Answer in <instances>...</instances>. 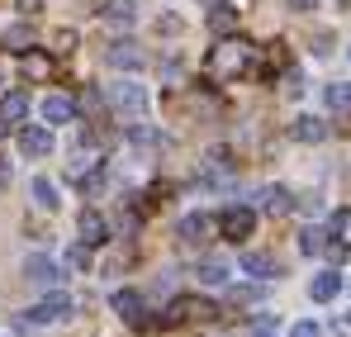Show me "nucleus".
<instances>
[{
    "label": "nucleus",
    "mask_w": 351,
    "mask_h": 337,
    "mask_svg": "<svg viewBox=\"0 0 351 337\" xmlns=\"http://www.w3.org/2000/svg\"><path fill=\"white\" fill-rule=\"evenodd\" d=\"M209 67H214V71H219V76H242V71H247V67H252V48H247V43H219V48H214V57H209Z\"/></svg>",
    "instance_id": "1"
},
{
    "label": "nucleus",
    "mask_w": 351,
    "mask_h": 337,
    "mask_svg": "<svg viewBox=\"0 0 351 337\" xmlns=\"http://www.w3.org/2000/svg\"><path fill=\"white\" fill-rule=\"evenodd\" d=\"M24 281L38 285V290H58L62 285V266L48 257V252H29V257H24Z\"/></svg>",
    "instance_id": "2"
},
{
    "label": "nucleus",
    "mask_w": 351,
    "mask_h": 337,
    "mask_svg": "<svg viewBox=\"0 0 351 337\" xmlns=\"http://www.w3.org/2000/svg\"><path fill=\"white\" fill-rule=\"evenodd\" d=\"M19 152L24 157H48L53 152V124H24L19 128Z\"/></svg>",
    "instance_id": "3"
},
{
    "label": "nucleus",
    "mask_w": 351,
    "mask_h": 337,
    "mask_svg": "<svg viewBox=\"0 0 351 337\" xmlns=\"http://www.w3.org/2000/svg\"><path fill=\"white\" fill-rule=\"evenodd\" d=\"M66 314H71V299H66L62 290H48V294L29 309V323H62Z\"/></svg>",
    "instance_id": "4"
},
{
    "label": "nucleus",
    "mask_w": 351,
    "mask_h": 337,
    "mask_svg": "<svg viewBox=\"0 0 351 337\" xmlns=\"http://www.w3.org/2000/svg\"><path fill=\"white\" fill-rule=\"evenodd\" d=\"M110 105H114V110H128V114H143L147 110V91H143L138 81H114V86H110Z\"/></svg>",
    "instance_id": "5"
},
{
    "label": "nucleus",
    "mask_w": 351,
    "mask_h": 337,
    "mask_svg": "<svg viewBox=\"0 0 351 337\" xmlns=\"http://www.w3.org/2000/svg\"><path fill=\"white\" fill-rule=\"evenodd\" d=\"M219 228H223V237H252V228H256V209H247V205H233V209H223V219H219Z\"/></svg>",
    "instance_id": "6"
},
{
    "label": "nucleus",
    "mask_w": 351,
    "mask_h": 337,
    "mask_svg": "<svg viewBox=\"0 0 351 337\" xmlns=\"http://www.w3.org/2000/svg\"><path fill=\"white\" fill-rule=\"evenodd\" d=\"M256 209H261V214H290L294 209L290 185H261V190H256Z\"/></svg>",
    "instance_id": "7"
},
{
    "label": "nucleus",
    "mask_w": 351,
    "mask_h": 337,
    "mask_svg": "<svg viewBox=\"0 0 351 337\" xmlns=\"http://www.w3.org/2000/svg\"><path fill=\"white\" fill-rule=\"evenodd\" d=\"M337 294H342V276H337V271H318V276L308 281V299H313V304H332Z\"/></svg>",
    "instance_id": "8"
},
{
    "label": "nucleus",
    "mask_w": 351,
    "mask_h": 337,
    "mask_svg": "<svg viewBox=\"0 0 351 337\" xmlns=\"http://www.w3.org/2000/svg\"><path fill=\"white\" fill-rule=\"evenodd\" d=\"M209 233H214V219L209 214H185L180 219V242H190V247L209 242Z\"/></svg>",
    "instance_id": "9"
},
{
    "label": "nucleus",
    "mask_w": 351,
    "mask_h": 337,
    "mask_svg": "<svg viewBox=\"0 0 351 337\" xmlns=\"http://www.w3.org/2000/svg\"><path fill=\"white\" fill-rule=\"evenodd\" d=\"M105 62L119 67V71H138V67H143V53H138V43H110Z\"/></svg>",
    "instance_id": "10"
},
{
    "label": "nucleus",
    "mask_w": 351,
    "mask_h": 337,
    "mask_svg": "<svg viewBox=\"0 0 351 337\" xmlns=\"http://www.w3.org/2000/svg\"><path fill=\"white\" fill-rule=\"evenodd\" d=\"M38 114H43V124H71V114H76V105H71L66 95H43V105H38Z\"/></svg>",
    "instance_id": "11"
},
{
    "label": "nucleus",
    "mask_w": 351,
    "mask_h": 337,
    "mask_svg": "<svg viewBox=\"0 0 351 337\" xmlns=\"http://www.w3.org/2000/svg\"><path fill=\"white\" fill-rule=\"evenodd\" d=\"M242 271H247V276H256V281H271V276H280L276 257H266V252H242Z\"/></svg>",
    "instance_id": "12"
},
{
    "label": "nucleus",
    "mask_w": 351,
    "mask_h": 337,
    "mask_svg": "<svg viewBox=\"0 0 351 337\" xmlns=\"http://www.w3.org/2000/svg\"><path fill=\"white\" fill-rule=\"evenodd\" d=\"M29 195H34V205H38V209H58V205H62V200H58V185H53L48 176H34V181H29Z\"/></svg>",
    "instance_id": "13"
},
{
    "label": "nucleus",
    "mask_w": 351,
    "mask_h": 337,
    "mask_svg": "<svg viewBox=\"0 0 351 337\" xmlns=\"http://www.w3.org/2000/svg\"><path fill=\"white\" fill-rule=\"evenodd\" d=\"M110 309H114L119 318H128V323H138V318H143V299H138L133 290H119L114 299H110Z\"/></svg>",
    "instance_id": "14"
},
{
    "label": "nucleus",
    "mask_w": 351,
    "mask_h": 337,
    "mask_svg": "<svg viewBox=\"0 0 351 337\" xmlns=\"http://www.w3.org/2000/svg\"><path fill=\"white\" fill-rule=\"evenodd\" d=\"M24 114H29V95H24V91H10V95H0V119H5V124H19Z\"/></svg>",
    "instance_id": "15"
},
{
    "label": "nucleus",
    "mask_w": 351,
    "mask_h": 337,
    "mask_svg": "<svg viewBox=\"0 0 351 337\" xmlns=\"http://www.w3.org/2000/svg\"><path fill=\"white\" fill-rule=\"evenodd\" d=\"M294 138H299V143H323V138H328V124L304 114V119H294Z\"/></svg>",
    "instance_id": "16"
},
{
    "label": "nucleus",
    "mask_w": 351,
    "mask_h": 337,
    "mask_svg": "<svg viewBox=\"0 0 351 337\" xmlns=\"http://www.w3.org/2000/svg\"><path fill=\"white\" fill-rule=\"evenodd\" d=\"M328 237H332V233H323V228H304V233H299V252H304V257H323V252H328Z\"/></svg>",
    "instance_id": "17"
},
{
    "label": "nucleus",
    "mask_w": 351,
    "mask_h": 337,
    "mask_svg": "<svg viewBox=\"0 0 351 337\" xmlns=\"http://www.w3.org/2000/svg\"><path fill=\"white\" fill-rule=\"evenodd\" d=\"M29 43H34V29H29V24H14V29L0 34V48H10V53H24Z\"/></svg>",
    "instance_id": "18"
},
{
    "label": "nucleus",
    "mask_w": 351,
    "mask_h": 337,
    "mask_svg": "<svg viewBox=\"0 0 351 337\" xmlns=\"http://www.w3.org/2000/svg\"><path fill=\"white\" fill-rule=\"evenodd\" d=\"M81 242H90V247H95V242H105V219H100L95 209H86V214H81Z\"/></svg>",
    "instance_id": "19"
},
{
    "label": "nucleus",
    "mask_w": 351,
    "mask_h": 337,
    "mask_svg": "<svg viewBox=\"0 0 351 337\" xmlns=\"http://www.w3.org/2000/svg\"><path fill=\"white\" fill-rule=\"evenodd\" d=\"M100 14H105L110 24H123V29H128V24H133V0H105Z\"/></svg>",
    "instance_id": "20"
},
{
    "label": "nucleus",
    "mask_w": 351,
    "mask_h": 337,
    "mask_svg": "<svg viewBox=\"0 0 351 337\" xmlns=\"http://www.w3.org/2000/svg\"><path fill=\"white\" fill-rule=\"evenodd\" d=\"M128 143H138V148H162L167 138H162L157 128H147V124H128Z\"/></svg>",
    "instance_id": "21"
},
{
    "label": "nucleus",
    "mask_w": 351,
    "mask_h": 337,
    "mask_svg": "<svg viewBox=\"0 0 351 337\" xmlns=\"http://www.w3.org/2000/svg\"><path fill=\"white\" fill-rule=\"evenodd\" d=\"M195 276H199V285H223L228 281V266H223V262H199Z\"/></svg>",
    "instance_id": "22"
},
{
    "label": "nucleus",
    "mask_w": 351,
    "mask_h": 337,
    "mask_svg": "<svg viewBox=\"0 0 351 337\" xmlns=\"http://www.w3.org/2000/svg\"><path fill=\"white\" fill-rule=\"evenodd\" d=\"M233 24H237V10H228V5H219V10L209 14V29H214V34H233Z\"/></svg>",
    "instance_id": "23"
},
{
    "label": "nucleus",
    "mask_w": 351,
    "mask_h": 337,
    "mask_svg": "<svg viewBox=\"0 0 351 337\" xmlns=\"http://www.w3.org/2000/svg\"><path fill=\"white\" fill-rule=\"evenodd\" d=\"M323 100H328V110H351V86H342V81H337V86H328V91H323Z\"/></svg>",
    "instance_id": "24"
},
{
    "label": "nucleus",
    "mask_w": 351,
    "mask_h": 337,
    "mask_svg": "<svg viewBox=\"0 0 351 337\" xmlns=\"http://www.w3.org/2000/svg\"><path fill=\"white\" fill-rule=\"evenodd\" d=\"M66 266H71V271H86V266H90V242H76V247L66 252Z\"/></svg>",
    "instance_id": "25"
},
{
    "label": "nucleus",
    "mask_w": 351,
    "mask_h": 337,
    "mask_svg": "<svg viewBox=\"0 0 351 337\" xmlns=\"http://www.w3.org/2000/svg\"><path fill=\"white\" fill-rule=\"evenodd\" d=\"M290 337H323V328H318L313 318H299V323L290 328Z\"/></svg>",
    "instance_id": "26"
},
{
    "label": "nucleus",
    "mask_w": 351,
    "mask_h": 337,
    "mask_svg": "<svg viewBox=\"0 0 351 337\" xmlns=\"http://www.w3.org/2000/svg\"><path fill=\"white\" fill-rule=\"evenodd\" d=\"M24 71H29V76H48V62H43V57H24Z\"/></svg>",
    "instance_id": "27"
},
{
    "label": "nucleus",
    "mask_w": 351,
    "mask_h": 337,
    "mask_svg": "<svg viewBox=\"0 0 351 337\" xmlns=\"http://www.w3.org/2000/svg\"><path fill=\"white\" fill-rule=\"evenodd\" d=\"M285 81H290V86H285V95H304V76H299V71H290Z\"/></svg>",
    "instance_id": "28"
},
{
    "label": "nucleus",
    "mask_w": 351,
    "mask_h": 337,
    "mask_svg": "<svg viewBox=\"0 0 351 337\" xmlns=\"http://www.w3.org/2000/svg\"><path fill=\"white\" fill-rule=\"evenodd\" d=\"M71 43H76V34H71V29H62V34H58V53H71Z\"/></svg>",
    "instance_id": "29"
},
{
    "label": "nucleus",
    "mask_w": 351,
    "mask_h": 337,
    "mask_svg": "<svg viewBox=\"0 0 351 337\" xmlns=\"http://www.w3.org/2000/svg\"><path fill=\"white\" fill-rule=\"evenodd\" d=\"M38 5H43V0H19V10H24V14H38Z\"/></svg>",
    "instance_id": "30"
},
{
    "label": "nucleus",
    "mask_w": 351,
    "mask_h": 337,
    "mask_svg": "<svg viewBox=\"0 0 351 337\" xmlns=\"http://www.w3.org/2000/svg\"><path fill=\"white\" fill-rule=\"evenodd\" d=\"M199 5H209V10H219V5H223V0H199Z\"/></svg>",
    "instance_id": "31"
},
{
    "label": "nucleus",
    "mask_w": 351,
    "mask_h": 337,
    "mask_svg": "<svg viewBox=\"0 0 351 337\" xmlns=\"http://www.w3.org/2000/svg\"><path fill=\"white\" fill-rule=\"evenodd\" d=\"M342 328H347V333H351V314H342Z\"/></svg>",
    "instance_id": "32"
},
{
    "label": "nucleus",
    "mask_w": 351,
    "mask_h": 337,
    "mask_svg": "<svg viewBox=\"0 0 351 337\" xmlns=\"http://www.w3.org/2000/svg\"><path fill=\"white\" fill-rule=\"evenodd\" d=\"M5 128H10V124H5V119H0V138H5Z\"/></svg>",
    "instance_id": "33"
},
{
    "label": "nucleus",
    "mask_w": 351,
    "mask_h": 337,
    "mask_svg": "<svg viewBox=\"0 0 351 337\" xmlns=\"http://www.w3.org/2000/svg\"><path fill=\"white\" fill-rule=\"evenodd\" d=\"M0 337H10V333H0Z\"/></svg>",
    "instance_id": "34"
},
{
    "label": "nucleus",
    "mask_w": 351,
    "mask_h": 337,
    "mask_svg": "<svg viewBox=\"0 0 351 337\" xmlns=\"http://www.w3.org/2000/svg\"><path fill=\"white\" fill-rule=\"evenodd\" d=\"M347 53H351V48H347Z\"/></svg>",
    "instance_id": "35"
}]
</instances>
